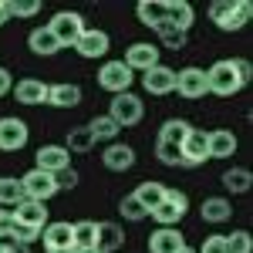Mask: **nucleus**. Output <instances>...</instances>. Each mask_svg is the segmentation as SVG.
<instances>
[{
  "label": "nucleus",
  "instance_id": "1",
  "mask_svg": "<svg viewBox=\"0 0 253 253\" xmlns=\"http://www.w3.org/2000/svg\"><path fill=\"white\" fill-rule=\"evenodd\" d=\"M243 84H247V81H243L240 68H236V58H223V61H216V64L206 68V91H213V95H219V98L236 95Z\"/></svg>",
  "mask_w": 253,
  "mask_h": 253
},
{
  "label": "nucleus",
  "instance_id": "2",
  "mask_svg": "<svg viewBox=\"0 0 253 253\" xmlns=\"http://www.w3.org/2000/svg\"><path fill=\"white\" fill-rule=\"evenodd\" d=\"M250 17H253L250 0H213L210 3V20H213L219 31H226V34L243 31Z\"/></svg>",
  "mask_w": 253,
  "mask_h": 253
},
{
  "label": "nucleus",
  "instance_id": "3",
  "mask_svg": "<svg viewBox=\"0 0 253 253\" xmlns=\"http://www.w3.org/2000/svg\"><path fill=\"white\" fill-rule=\"evenodd\" d=\"M145 115V105L135 91H122V95H112V105H108V118L115 122L118 128H132L138 125Z\"/></svg>",
  "mask_w": 253,
  "mask_h": 253
},
{
  "label": "nucleus",
  "instance_id": "4",
  "mask_svg": "<svg viewBox=\"0 0 253 253\" xmlns=\"http://www.w3.org/2000/svg\"><path fill=\"white\" fill-rule=\"evenodd\" d=\"M44 27L54 34V41H58L61 47H75V41L84 34V17H81L78 10H58Z\"/></svg>",
  "mask_w": 253,
  "mask_h": 253
},
{
  "label": "nucleus",
  "instance_id": "5",
  "mask_svg": "<svg viewBox=\"0 0 253 253\" xmlns=\"http://www.w3.org/2000/svg\"><path fill=\"white\" fill-rule=\"evenodd\" d=\"M132 81L135 75L125 68V61H105L98 68V88L112 91V95H122V91H132Z\"/></svg>",
  "mask_w": 253,
  "mask_h": 253
},
{
  "label": "nucleus",
  "instance_id": "6",
  "mask_svg": "<svg viewBox=\"0 0 253 253\" xmlns=\"http://www.w3.org/2000/svg\"><path fill=\"white\" fill-rule=\"evenodd\" d=\"M186 210H189V196L179 193V189H166V199H162L149 216L156 219L159 226H175V223L186 216Z\"/></svg>",
  "mask_w": 253,
  "mask_h": 253
},
{
  "label": "nucleus",
  "instance_id": "7",
  "mask_svg": "<svg viewBox=\"0 0 253 253\" xmlns=\"http://www.w3.org/2000/svg\"><path fill=\"white\" fill-rule=\"evenodd\" d=\"M20 186H24V199L47 203L51 196H58V179H54L51 172H41V169L24 172V175H20Z\"/></svg>",
  "mask_w": 253,
  "mask_h": 253
},
{
  "label": "nucleus",
  "instance_id": "8",
  "mask_svg": "<svg viewBox=\"0 0 253 253\" xmlns=\"http://www.w3.org/2000/svg\"><path fill=\"white\" fill-rule=\"evenodd\" d=\"M41 240H44V253H75V226L71 223H47L41 230Z\"/></svg>",
  "mask_w": 253,
  "mask_h": 253
},
{
  "label": "nucleus",
  "instance_id": "9",
  "mask_svg": "<svg viewBox=\"0 0 253 253\" xmlns=\"http://www.w3.org/2000/svg\"><path fill=\"white\" fill-rule=\"evenodd\" d=\"M31 138L27 122L17 115H3L0 118V152H20Z\"/></svg>",
  "mask_w": 253,
  "mask_h": 253
},
{
  "label": "nucleus",
  "instance_id": "10",
  "mask_svg": "<svg viewBox=\"0 0 253 253\" xmlns=\"http://www.w3.org/2000/svg\"><path fill=\"white\" fill-rule=\"evenodd\" d=\"M175 91L182 98H189V101H199V98H206V68H182V71H175Z\"/></svg>",
  "mask_w": 253,
  "mask_h": 253
},
{
  "label": "nucleus",
  "instance_id": "11",
  "mask_svg": "<svg viewBox=\"0 0 253 253\" xmlns=\"http://www.w3.org/2000/svg\"><path fill=\"white\" fill-rule=\"evenodd\" d=\"M182 166L179 169H196L210 159V142H206V132L203 128H189V135L182 138Z\"/></svg>",
  "mask_w": 253,
  "mask_h": 253
},
{
  "label": "nucleus",
  "instance_id": "12",
  "mask_svg": "<svg viewBox=\"0 0 253 253\" xmlns=\"http://www.w3.org/2000/svg\"><path fill=\"white\" fill-rule=\"evenodd\" d=\"M75 51H78L81 58H88V61L105 58V54L112 51V38H108L105 31H98V27H84V34L75 41Z\"/></svg>",
  "mask_w": 253,
  "mask_h": 253
},
{
  "label": "nucleus",
  "instance_id": "13",
  "mask_svg": "<svg viewBox=\"0 0 253 253\" xmlns=\"http://www.w3.org/2000/svg\"><path fill=\"white\" fill-rule=\"evenodd\" d=\"M10 216H14V223H17V226H27V230H44V226H47V203L24 199V203H17V206L10 210Z\"/></svg>",
  "mask_w": 253,
  "mask_h": 253
},
{
  "label": "nucleus",
  "instance_id": "14",
  "mask_svg": "<svg viewBox=\"0 0 253 253\" xmlns=\"http://www.w3.org/2000/svg\"><path fill=\"white\" fill-rule=\"evenodd\" d=\"M122 61H125V68H128L132 75H135V71L145 75L149 68H156V64H159V47H156V44H149V41H135V44L125 51V58H122Z\"/></svg>",
  "mask_w": 253,
  "mask_h": 253
},
{
  "label": "nucleus",
  "instance_id": "15",
  "mask_svg": "<svg viewBox=\"0 0 253 253\" xmlns=\"http://www.w3.org/2000/svg\"><path fill=\"white\" fill-rule=\"evenodd\" d=\"M38 166L34 169H41V172H51V175H58V172H64V169H71V152L64 149V145H41L38 149Z\"/></svg>",
  "mask_w": 253,
  "mask_h": 253
},
{
  "label": "nucleus",
  "instance_id": "16",
  "mask_svg": "<svg viewBox=\"0 0 253 253\" xmlns=\"http://www.w3.org/2000/svg\"><path fill=\"white\" fill-rule=\"evenodd\" d=\"M142 88H145L149 95H172L175 91V71L159 61L156 68H149V71L142 75Z\"/></svg>",
  "mask_w": 253,
  "mask_h": 253
},
{
  "label": "nucleus",
  "instance_id": "17",
  "mask_svg": "<svg viewBox=\"0 0 253 253\" xmlns=\"http://www.w3.org/2000/svg\"><path fill=\"white\" fill-rule=\"evenodd\" d=\"M179 250H186V240L175 226H159L149 236V253H179Z\"/></svg>",
  "mask_w": 253,
  "mask_h": 253
},
{
  "label": "nucleus",
  "instance_id": "18",
  "mask_svg": "<svg viewBox=\"0 0 253 253\" xmlns=\"http://www.w3.org/2000/svg\"><path fill=\"white\" fill-rule=\"evenodd\" d=\"M101 166L112 169V172H125L135 166V149L132 145H122V142H112L105 152H101Z\"/></svg>",
  "mask_w": 253,
  "mask_h": 253
},
{
  "label": "nucleus",
  "instance_id": "19",
  "mask_svg": "<svg viewBox=\"0 0 253 253\" xmlns=\"http://www.w3.org/2000/svg\"><path fill=\"white\" fill-rule=\"evenodd\" d=\"M10 91L20 105H47V84L41 78H20Z\"/></svg>",
  "mask_w": 253,
  "mask_h": 253
},
{
  "label": "nucleus",
  "instance_id": "20",
  "mask_svg": "<svg viewBox=\"0 0 253 253\" xmlns=\"http://www.w3.org/2000/svg\"><path fill=\"white\" fill-rule=\"evenodd\" d=\"M47 105H54V108H78L81 105V88L75 81L47 84Z\"/></svg>",
  "mask_w": 253,
  "mask_h": 253
},
{
  "label": "nucleus",
  "instance_id": "21",
  "mask_svg": "<svg viewBox=\"0 0 253 253\" xmlns=\"http://www.w3.org/2000/svg\"><path fill=\"white\" fill-rule=\"evenodd\" d=\"M206 142H210V159H233V156H236V145H240L230 128L206 132Z\"/></svg>",
  "mask_w": 253,
  "mask_h": 253
},
{
  "label": "nucleus",
  "instance_id": "22",
  "mask_svg": "<svg viewBox=\"0 0 253 253\" xmlns=\"http://www.w3.org/2000/svg\"><path fill=\"white\" fill-rule=\"evenodd\" d=\"M199 216H203V223H226L233 216V203L226 196H206L199 206Z\"/></svg>",
  "mask_w": 253,
  "mask_h": 253
},
{
  "label": "nucleus",
  "instance_id": "23",
  "mask_svg": "<svg viewBox=\"0 0 253 253\" xmlns=\"http://www.w3.org/2000/svg\"><path fill=\"white\" fill-rule=\"evenodd\" d=\"M27 47H31L38 58H54L61 51V44L54 41V34H51L47 27H34V31L27 34Z\"/></svg>",
  "mask_w": 253,
  "mask_h": 253
},
{
  "label": "nucleus",
  "instance_id": "24",
  "mask_svg": "<svg viewBox=\"0 0 253 253\" xmlns=\"http://www.w3.org/2000/svg\"><path fill=\"white\" fill-rule=\"evenodd\" d=\"M166 17H169L172 27H179L182 34H189V27L196 24V10L186 0H166Z\"/></svg>",
  "mask_w": 253,
  "mask_h": 253
},
{
  "label": "nucleus",
  "instance_id": "25",
  "mask_svg": "<svg viewBox=\"0 0 253 253\" xmlns=\"http://www.w3.org/2000/svg\"><path fill=\"white\" fill-rule=\"evenodd\" d=\"M166 189H169V186H162V182H156V179H149V182H138V189L132 196L138 199V206H142L145 213H152L159 203L166 199Z\"/></svg>",
  "mask_w": 253,
  "mask_h": 253
},
{
  "label": "nucleus",
  "instance_id": "26",
  "mask_svg": "<svg viewBox=\"0 0 253 253\" xmlns=\"http://www.w3.org/2000/svg\"><path fill=\"white\" fill-rule=\"evenodd\" d=\"M98 142L95 135L88 132V125H75V128H68V142H64V149L71 152V156H84V152H91Z\"/></svg>",
  "mask_w": 253,
  "mask_h": 253
},
{
  "label": "nucleus",
  "instance_id": "27",
  "mask_svg": "<svg viewBox=\"0 0 253 253\" xmlns=\"http://www.w3.org/2000/svg\"><path fill=\"white\" fill-rule=\"evenodd\" d=\"M122 243H125V233H122V226H118V223H98V240H95V247H98L101 253H115Z\"/></svg>",
  "mask_w": 253,
  "mask_h": 253
},
{
  "label": "nucleus",
  "instance_id": "28",
  "mask_svg": "<svg viewBox=\"0 0 253 253\" xmlns=\"http://www.w3.org/2000/svg\"><path fill=\"white\" fill-rule=\"evenodd\" d=\"M219 182H223V189H226V193L243 196V193H250V186H253V172H250V169H240V166H236V169H226Z\"/></svg>",
  "mask_w": 253,
  "mask_h": 253
},
{
  "label": "nucleus",
  "instance_id": "29",
  "mask_svg": "<svg viewBox=\"0 0 253 253\" xmlns=\"http://www.w3.org/2000/svg\"><path fill=\"white\" fill-rule=\"evenodd\" d=\"M135 14H138V20H142L145 27H152V31H156L162 20H169L166 17V0H142L135 7Z\"/></svg>",
  "mask_w": 253,
  "mask_h": 253
},
{
  "label": "nucleus",
  "instance_id": "30",
  "mask_svg": "<svg viewBox=\"0 0 253 253\" xmlns=\"http://www.w3.org/2000/svg\"><path fill=\"white\" fill-rule=\"evenodd\" d=\"M88 132L95 135V142H108V145H112V142L118 138V132H122V128H118V125H115V122H112L108 115H95L91 122H88Z\"/></svg>",
  "mask_w": 253,
  "mask_h": 253
},
{
  "label": "nucleus",
  "instance_id": "31",
  "mask_svg": "<svg viewBox=\"0 0 253 253\" xmlns=\"http://www.w3.org/2000/svg\"><path fill=\"white\" fill-rule=\"evenodd\" d=\"M189 122L186 118H169V122H162V128H159V142H172V145H182V138L189 135Z\"/></svg>",
  "mask_w": 253,
  "mask_h": 253
},
{
  "label": "nucleus",
  "instance_id": "32",
  "mask_svg": "<svg viewBox=\"0 0 253 253\" xmlns=\"http://www.w3.org/2000/svg\"><path fill=\"white\" fill-rule=\"evenodd\" d=\"M17 203H24V186H20L17 175H3L0 179V206H17Z\"/></svg>",
  "mask_w": 253,
  "mask_h": 253
},
{
  "label": "nucleus",
  "instance_id": "33",
  "mask_svg": "<svg viewBox=\"0 0 253 253\" xmlns=\"http://www.w3.org/2000/svg\"><path fill=\"white\" fill-rule=\"evenodd\" d=\"M156 34H159V44H162V47H169V51H182V47H186V34H182L179 27H172L169 20H162V24H159Z\"/></svg>",
  "mask_w": 253,
  "mask_h": 253
},
{
  "label": "nucleus",
  "instance_id": "34",
  "mask_svg": "<svg viewBox=\"0 0 253 253\" xmlns=\"http://www.w3.org/2000/svg\"><path fill=\"white\" fill-rule=\"evenodd\" d=\"M71 226H75V250L95 247V240H98V223L95 219H81V223H71Z\"/></svg>",
  "mask_w": 253,
  "mask_h": 253
},
{
  "label": "nucleus",
  "instance_id": "35",
  "mask_svg": "<svg viewBox=\"0 0 253 253\" xmlns=\"http://www.w3.org/2000/svg\"><path fill=\"white\" fill-rule=\"evenodd\" d=\"M156 156H159L162 166H172V169L182 166V149L172 145V142H159V138H156Z\"/></svg>",
  "mask_w": 253,
  "mask_h": 253
},
{
  "label": "nucleus",
  "instance_id": "36",
  "mask_svg": "<svg viewBox=\"0 0 253 253\" xmlns=\"http://www.w3.org/2000/svg\"><path fill=\"white\" fill-rule=\"evenodd\" d=\"M223 236H226V253H253V236L247 230H233Z\"/></svg>",
  "mask_w": 253,
  "mask_h": 253
},
{
  "label": "nucleus",
  "instance_id": "37",
  "mask_svg": "<svg viewBox=\"0 0 253 253\" xmlns=\"http://www.w3.org/2000/svg\"><path fill=\"white\" fill-rule=\"evenodd\" d=\"M118 213L125 216V219H128V223H142V219H145V210H142V206H138V199L132 193L128 196H122V203H118Z\"/></svg>",
  "mask_w": 253,
  "mask_h": 253
},
{
  "label": "nucleus",
  "instance_id": "38",
  "mask_svg": "<svg viewBox=\"0 0 253 253\" xmlns=\"http://www.w3.org/2000/svg\"><path fill=\"white\" fill-rule=\"evenodd\" d=\"M7 14H10V20L14 17H34V14H41V3L38 0H7Z\"/></svg>",
  "mask_w": 253,
  "mask_h": 253
},
{
  "label": "nucleus",
  "instance_id": "39",
  "mask_svg": "<svg viewBox=\"0 0 253 253\" xmlns=\"http://www.w3.org/2000/svg\"><path fill=\"white\" fill-rule=\"evenodd\" d=\"M199 253H226V236H223V233L206 236L203 247H199Z\"/></svg>",
  "mask_w": 253,
  "mask_h": 253
},
{
  "label": "nucleus",
  "instance_id": "40",
  "mask_svg": "<svg viewBox=\"0 0 253 253\" xmlns=\"http://www.w3.org/2000/svg\"><path fill=\"white\" fill-rule=\"evenodd\" d=\"M54 179H58V193L61 189H75V186H78V172H75V169H64V172H58Z\"/></svg>",
  "mask_w": 253,
  "mask_h": 253
},
{
  "label": "nucleus",
  "instance_id": "41",
  "mask_svg": "<svg viewBox=\"0 0 253 253\" xmlns=\"http://www.w3.org/2000/svg\"><path fill=\"white\" fill-rule=\"evenodd\" d=\"M10 88H14V75H10V71H7V68L0 64V98L10 95Z\"/></svg>",
  "mask_w": 253,
  "mask_h": 253
},
{
  "label": "nucleus",
  "instance_id": "42",
  "mask_svg": "<svg viewBox=\"0 0 253 253\" xmlns=\"http://www.w3.org/2000/svg\"><path fill=\"white\" fill-rule=\"evenodd\" d=\"M10 226H14L10 210H0V240H7V236H10Z\"/></svg>",
  "mask_w": 253,
  "mask_h": 253
},
{
  "label": "nucleus",
  "instance_id": "43",
  "mask_svg": "<svg viewBox=\"0 0 253 253\" xmlns=\"http://www.w3.org/2000/svg\"><path fill=\"white\" fill-rule=\"evenodd\" d=\"M0 253H27V247H20V243H10V240H0Z\"/></svg>",
  "mask_w": 253,
  "mask_h": 253
},
{
  "label": "nucleus",
  "instance_id": "44",
  "mask_svg": "<svg viewBox=\"0 0 253 253\" xmlns=\"http://www.w3.org/2000/svg\"><path fill=\"white\" fill-rule=\"evenodd\" d=\"M236 68H240V75H243V81H250V78H253V68H250V61L236 58Z\"/></svg>",
  "mask_w": 253,
  "mask_h": 253
},
{
  "label": "nucleus",
  "instance_id": "45",
  "mask_svg": "<svg viewBox=\"0 0 253 253\" xmlns=\"http://www.w3.org/2000/svg\"><path fill=\"white\" fill-rule=\"evenodd\" d=\"M10 20V14H7V0H0V27Z\"/></svg>",
  "mask_w": 253,
  "mask_h": 253
},
{
  "label": "nucleus",
  "instance_id": "46",
  "mask_svg": "<svg viewBox=\"0 0 253 253\" xmlns=\"http://www.w3.org/2000/svg\"><path fill=\"white\" fill-rule=\"evenodd\" d=\"M75 253H101L98 247H88V250H75Z\"/></svg>",
  "mask_w": 253,
  "mask_h": 253
},
{
  "label": "nucleus",
  "instance_id": "47",
  "mask_svg": "<svg viewBox=\"0 0 253 253\" xmlns=\"http://www.w3.org/2000/svg\"><path fill=\"white\" fill-rule=\"evenodd\" d=\"M179 253H196V250H189V247H186V250H179Z\"/></svg>",
  "mask_w": 253,
  "mask_h": 253
}]
</instances>
